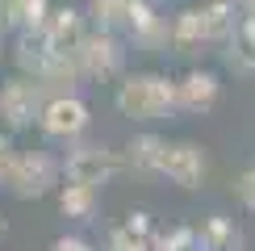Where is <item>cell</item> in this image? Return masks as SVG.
Returning a JSON list of instances; mask_svg holds the SVG:
<instances>
[{"mask_svg":"<svg viewBox=\"0 0 255 251\" xmlns=\"http://www.w3.org/2000/svg\"><path fill=\"white\" fill-rule=\"evenodd\" d=\"M197 243H201V251H239L243 247V230L235 226V218L209 214L205 222L197 226Z\"/></svg>","mask_w":255,"mask_h":251,"instance_id":"12","label":"cell"},{"mask_svg":"<svg viewBox=\"0 0 255 251\" xmlns=\"http://www.w3.org/2000/svg\"><path fill=\"white\" fill-rule=\"evenodd\" d=\"M235 17H230V4H222V0H214V4L205 8H184L176 21H172V42L184 50L193 46H205V42H230V34H235Z\"/></svg>","mask_w":255,"mask_h":251,"instance_id":"2","label":"cell"},{"mask_svg":"<svg viewBox=\"0 0 255 251\" xmlns=\"http://www.w3.org/2000/svg\"><path fill=\"white\" fill-rule=\"evenodd\" d=\"M235 197H239L247 209H255V167H247V172L235 180Z\"/></svg>","mask_w":255,"mask_h":251,"instance_id":"20","label":"cell"},{"mask_svg":"<svg viewBox=\"0 0 255 251\" xmlns=\"http://www.w3.org/2000/svg\"><path fill=\"white\" fill-rule=\"evenodd\" d=\"M130 38L142 50H163L167 42H172V25H167V17H159L151 8V0H138L134 4V21H130Z\"/></svg>","mask_w":255,"mask_h":251,"instance_id":"11","label":"cell"},{"mask_svg":"<svg viewBox=\"0 0 255 251\" xmlns=\"http://www.w3.org/2000/svg\"><path fill=\"white\" fill-rule=\"evenodd\" d=\"M209 163H205V146L197 142H167L163 146V163H159V176L172 180L176 188H201Z\"/></svg>","mask_w":255,"mask_h":251,"instance_id":"8","label":"cell"},{"mask_svg":"<svg viewBox=\"0 0 255 251\" xmlns=\"http://www.w3.org/2000/svg\"><path fill=\"white\" fill-rule=\"evenodd\" d=\"M50 251H97V247H92L88 239H80V235H63V239L50 243Z\"/></svg>","mask_w":255,"mask_h":251,"instance_id":"22","label":"cell"},{"mask_svg":"<svg viewBox=\"0 0 255 251\" xmlns=\"http://www.w3.org/2000/svg\"><path fill=\"white\" fill-rule=\"evenodd\" d=\"M251 17H255V13H251Z\"/></svg>","mask_w":255,"mask_h":251,"instance_id":"26","label":"cell"},{"mask_svg":"<svg viewBox=\"0 0 255 251\" xmlns=\"http://www.w3.org/2000/svg\"><path fill=\"white\" fill-rule=\"evenodd\" d=\"M0 235H4V218H0Z\"/></svg>","mask_w":255,"mask_h":251,"instance_id":"23","label":"cell"},{"mask_svg":"<svg viewBox=\"0 0 255 251\" xmlns=\"http://www.w3.org/2000/svg\"><path fill=\"white\" fill-rule=\"evenodd\" d=\"M151 4H159V0H151Z\"/></svg>","mask_w":255,"mask_h":251,"instance_id":"25","label":"cell"},{"mask_svg":"<svg viewBox=\"0 0 255 251\" xmlns=\"http://www.w3.org/2000/svg\"><path fill=\"white\" fill-rule=\"evenodd\" d=\"M46 101H50V92L34 76H13V80L0 84V122L8 130H29L42 118Z\"/></svg>","mask_w":255,"mask_h":251,"instance_id":"4","label":"cell"},{"mask_svg":"<svg viewBox=\"0 0 255 251\" xmlns=\"http://www.w3.org/2000/svg\"><path fill=\"white\" fill-rule=\"evenodd\" d=\"M118 109L134 122H163L180 113L176 105V80L155 76V71H134L118 84Z\"/></svg>","mask_w":255,"mask_h":251,"instance_id":"1","label":"cell"},{"mask_svg":"<svg viewBox=\"0 0 255 251\" xmlns=\"http://www.w3.org/2000/svg\"><path fill=\"white\" fill-rule=\"evenodd\" d=\"M218 92H222V84H218L214 71H188V76L176 80L180 113H209L218 105Z\"/></svg>","mask_w":255,"mask_h":251,"instance_id":"9","label":"cell"},{"mask_svg":"<svg viewBox=\"0 0 255 251\" xmlns=\"http://www.w3.org/2000/svg\"><path fill=\"white\" fill-rule=\"evenodd\" d=\"M226 63L243 76H251L255 71V17L239 21V29L230 34V50H226Z\"/></svg>","mask_w":255,"mask_h":251,"instance_id":"16","label":"cell"},{"mask_svg":"<svg viewBox=\"0 0 255 251\" xmlns=\"http://www.w3.org/2000/svg\"><path fill=\"white\" fill-rule=\"evenodd\" d=\"M126 167V155L109 151V146H76L71 155H63V180H76V184H92V188H105Z\"/></svg>","mask_w":255,"mask_h":251,"instance_id":"5","label":"cell"},{"mask_svg":"<svg viewBox=\"0 0 255 251\" xmlns=\"http://www.w3.org/2000/svg\"><path fill=\"white\" fill-rule=\"evenodd\" d=\"M151 251H201L197 243V226H176V230H159Z\"/></svg>","mask_w":255,"mask_h":251,"instance_id":"18","label":"cell"},{"mask_svg":"<svg viewBox=\"0 0 255 251\" xmlns=\"http://www.w3.org/2000/svg\"><path fill=\"white\" fill-rule=\"evenodd\" d=\"M151 243H155V239L134 235V230L122 222V226H113V230H109V247H105V251H151Z\"/></svg>","mask_w":255,"mask_h":251,"instance_id":"19","label":"cell"},{"mask_svg":"<svg viewBox=\"0 0 255 251\" xmlns=\"http://www.w3.org/2000/svg\"><path fill=\"white\" fill-rule=\"evenodd\" d=\"M13 159H17L13 142H8V134H0V188H4V180H8V167H13Z\"/></svg>","mask_w":255,"mask_h":251,"instance_id":"21","label":"cell"},{"mask_svg":"<svg viewBox=\"0 0 255 251\" xmlns=\"http://www.w3.org/2000/svg\"><path fill=\"white\" fill-rule=\"evenodd\" d=\"M42 34L59 55H76L84 46V38H88V29H84V17L76 8H50V17L42 21Z\"/></svg>","mask_w":255,"mask_h":251,"instance_id":"10","label":"cell"},{"mask_svg":"<svg viewBox=\"0 0 255 251\" xmlns=\"http://www.w3.org/2000/svg\"><path fill=\"white\" fill-rule=\"evenodd\" d=\"M88 126H92V109L76 92L71 97H50L46 109H42V118H38L42 138H50V142H80Z\"/></svg>","mask_w":255,"mask_h":251,"instance_id":"6","label":"cell"},{"mask_svg":"<svg viewBox=\"0 0 255 251\" xmlns=\"http://www.w3.org/2000/svg\"><path fill=\"white\" fill-rule=\"evenodd\" d=\"M163 138L159 134H138V138L126 142V167L138 176H159V163H163Z\"/></svg>","mask_w":255,"mask_h":251,"instance_id":"14","label":"cell"},{"mask_svg":"<svg viewBox=\"0 0 255 251\" xmlns=\"http://www.w3.org/2000/svg\"><path fill=\"white\" fill-rule=\"evenodd\" d=\"M97 209H101V188L76 184V180H67V184L59 188V214H63V218L92 222V218H97Z\"/></svg>","mask_w":255,"mask_h":251,"instance_id":"13","label":"cell"},{"mask_svg":"<svg viewBox=\"0 0 255 251\" xmlns=\"http://www.w3.org/2000/svg\"><path fill=\"white\" fill-rule=\"evenodd\" d=\"M50 17L46 0H0V25L13 29H42V21Z\"/></svg>","mask_w":255,"mask_h":251,"instance_id":"15","label":"cell"},{"mask_svg":"<svg viewBox=\"0 0 255 251\" xmlns=\"http://www.w3.org/2000/svg\"><path fill=\"white\" fill-rule=\"evenodd\" d=\"M134 4L138 0H92L88 13L97 21V29H109V34H118V29H130L134 21Z\"/></svg>","mask_w":255,"mask_h":251,"instance_id":"17","label":"cell"},{"mask_svg":"<svg viewBox=\"0 0 255 251\" xmlns=\"http://www.w3.org/2000/svg\"><path fill=\"white\" fill-rule=\"evenodd\" d=\"M222 4H230V0H222Z\"/></svg>","mask_w":255,"mask_h":251,"instance_id":"24","label":"cell"},{"mask_svg":"<svg viewBox=\"0 0 255 251\" xmlns=\"http://www.w3.org/2000/svg\"><path fill=\"white\" fill-rule=\"evenodd\" d=\"M59 180H63V159H55L50 151H17L4 188L21 201H34V197H46Z\"/></svg>","mask_w":255,"mask_h":251,"instance_id":"3","label":"cell"},{"mask_svg":"<svg viewBox=\"0 0 255 251\" xmlns=\"http://www.w3.org/2000/svg\"><path fill=\"white\" fill-rule=\"evenodd\" d=\"M80 67H84V80H118L122 67H126V50L118 34H109V29H97V34L84 38V46L76 50Z\"/></svg>","mask_w":255,"mask_h":251,"instance_id":"7","label":"cell"}]
</instances>
